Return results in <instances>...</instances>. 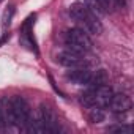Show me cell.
<instances>
[{
	"label": "cell",
	"instance_id": "6da1fadb",
	"mask_svg": "<svg viewBox=\"0 0 134 134\" xmlns=\"http://www.w3.org/2000/svg\"><path fill=\"white\" fill-rule=\"evenodd\" d=\"M70 14L74 21L84 25V30L90 35H101L103 25L95 14H92L84 3H73L70 7Z\"/></svg>",
	"mask_w": 134,
	"mask_h": 134
},
{
	"label": "cell",
	"instance_id": "7a4b0ae2",
	"mask_svg": "<svg viewBox=\"0 0 134 134\" xmlns=\"http://www.w3.org/2000/svg\"><path fill=\"white\" fill-rule=\"evenodd\" d=\"M112 95H114V90L106 84L99 87H90V90L81 95V103L88 109L90 107H107Z\"/></svg>",
	"mask_w": 134,
	"mask_h": 134
},
{
	"label": "cell",
	"instance_id": "3957f363",
	"mask_svg": "<svg viewBox=\"0 0 134 134\" xmlns=\"http://www.w3.org/2000/svg\"><path fill=\"white\" fill-rule=\"evenodd\" d=\"M65 40H66L68 51H73V52H77V54L88 52V51H92V46H93L92 40L87 35V32L81 30V29H71V30H68L66 35H65Z\"/></svg>",
	"mask_w": 134,
	"mask_h": 134
},
{
	"label": "cell",
	"instance_id": "277c9868",
	"mask_svg": "<svg viewBox=\"0 0 134 134\" xmlns=\"http://www.w3.org/2000/svg\"><path fill=\"white\" fill-rule=\"evenodd\" d=\"M57 62L65 68H88V62L82 57V54L73 52V51H63L57 55Z\"/></svg>",
	"mask_w": 134,
	"mask_h": 134
},
{
	"label": "cell",
	"instance_id": "5b68a950",
	"mask_svg": "<svg viewBox=\"0 0 134 134\" xmlns=\"http://www.w3.org/2000/svg\"><path fill=\"white\" fill-rule=\"evenodd\" d=\"M11 104H13V110H14V117H16V126L24 128L25 123L30 118V107L27 104V101L22 96H13L11 98Z\"/></svg>",
	"mask_w": 134,
	"mask_h": 134
},
{
	"label": "cell",
	"instance_id": "8992f818",
	"mask_svg": "<svg viewBox=\"0 0 134 134\" xmlns=\"http://www.w3.org/2000/svg\"><path fill=\"white\" fill-rule=\"evenodd\" d=\"M35 19H36V14H30V16L24 21V24H22V27H21V44L25 46L27 49L33 51L35 54H38L36 41H35V38H33V35H32V27H33V24H35Z\"/></svg>",
	"mask_w": 134,
	"mask_h": 134
},
{
	"label": "cell",
	"instance_id": "52a82bcc",
	"mask_svg": "<svg viewBox=\"0 0 134 134\" xmlns=\"http://www.w3.org/2000/svg\"><path fill=\"white\" fill-rule=\"evenodd\" d=\"M40 118L43 120V123L46 125L47 128V132L51 134H55V132H60V123H58V118L55 115V112L47 106V104H41L40 106Z\"/></svg>",
	"mask_w": 134,
	"mask_h": 134
},
{
	"label": "cell",
	"instance_id": "ba28073f",
	"mask_svg": "<svg viewBox=\"0 0 134 134\" xmlns=\"http://www.w3.org/2000/svg\"><path fill=\"white\" fill-rule=\"evenodd\" d=\"M107 106H109L114 112L121 114V112H126V110H129V109L132 107V101H131V98H129L128 95H125V93H117V95L114 93Z\"/></svg>",
	"mask_w": 134,
	"mask_h": 134
},
{
	"label": "cell",
	"instance_id": "9c48e42d",
	"mask_svg": "<svg viewBox=\"0 0 134 134\" xmlns=\"http://www.w3.org/2000/svg\"><path fill=\"white\" fill-rule=\"evenodd\" d=\"M90 76H92V71L88 68H73V71L66 73L65 77L76 85H87L90 81Z\"/></svg>",
	"mask_w": 134,
	"mask_h": 134
},
{
	"label": "cell",
	"instance_id": "30bf717a",
	"mask_svg": "<svg viewBox=\"0 0 134 134\" xmlns=\"http://www.w3.org/2000/svg\"><path fill=\"white\" fill-rule=\"evenodd\" d=\"M0 109H2L5 123H7L8 126H16V117H14V110H13L11 99L3 98V99H2V107H0Z\"/></svg>",
	"mask_w": 134,
	"mask_h": 134
},
{
	"label": "cell",
	"instance_id": "8fae6325",
	"mask_svg": "<svg viewBox=\"0 0 134 134\" xmlns=\"http://www.w3.org/2000/svg\"><path fill=\"white\" fill-rule=\"evenodd\" d=\"M107 73L104 70H98V71H92V76H90V81H88V87H99V85H104L107 84Z\"/></svg>",
	"mask_w": 134,
	"mask_h": 134
},
{
	"label": "cell",
	"instance_id": "7c38bea8",
	"mask_svg": "<svg viewBox=\"0 0 134 134\" xmlns=\"http://www.w3.org/2000/svg\"><path fill=\"white\" fill-rule=\"evenodd\" d=\"M82 3H84V5H85V8H87L92 14H95L96 18H99V16L106 14L104 7L98 2V0H82Z\"/></svg>",
	"mask_w": 134,
	"mask_h": 134
},
{
	"label": "cell",
	"instance_id": "4fadbf2b",
	"mask_svg": "<svg viewBox=\"0 0 134 134\" xmlns=\"http://www.w3.org/2000/svg\"><path fill=\"white\" fill-rule=\"evenodd\" d=\"M88 118L92 123H103L106 120V112L103 110V107H90Z\"/></svg>",
	"mask_w": 134,
	"mask_h": 134
},
{
	"label": "cell",
	"instance_id": "5bb4252c",
	"mask_svg": "<svg viewBox=\"0 0 134 134\" xmlns=\"http://www.w3.org/2000/svg\"><path fill=\"white\" fill-rule=\"evenodd\" d=\"M13 16H14V7L13 5H8L3 11V16H2V25L3 27H8L13 21Z\"/></svg>",
	"mask_w": 134,
	"mask_h": 134
},
{
	"label": "cell",
	"instance_id": "9a60e30c",
	"mask_svg": "<svg viewBox=\"0 0 134 134\" xmlns=\"http://www.w3.org/2000/svg\"><path fill=\"white\" fill-rule=\"evenodd\" d=\"M109 132H121V134H131L132 132V128L129 125H121V126H112V128H107Z\"/></svg>",
	"mask_w": 134,
	"mask_h": 134
},
{
	"label": "cell",
	"instance_id": "2e32d148",
	"mask_svg": "<svg viewBox=\"0 0 134 134\" xmlns=\"http://www.w3.org/2000/svg\"><path fill=\"white\" fill-rule=\"evenodd\" d=\"M7 126V123H5V118H3V114H2V109H0V129H3Z\"/></svg>",
	"mask_w": 134,
	"mask_h": 134
},
{
	"label": "cell",
	"instance_id": "e0dca14e",
	"mask_svg": "<svg viewBox=\"0 0 134 134\" xmlns=\"http://www.w3.org/2000/svg\"><path fill=\"white\" fill-rule=\"evenodd\" d=\"M114 3L118 7V8H123L126 5V0H114Z\"/></svg>",
	"mask_w": 134,
	"mask_h": 134
},
{
	"label": "cell",
	"instance_id": "ac0fdd59",
	"mask_svg": "<svg viewBox=\"0 0 134 134\" xmlns=\"http://www.w3.org/2000/svg\"><path fill=\"white\" fill-rule=\"evenodd\" d=\"M98 2H99L103 7H104V10H106V11L109 10V0H98Z\"/></svg>",
	"mask_w": 134,
	"mask_h": 134
},
{
	"label": "cell",
	"instance_id": "d6986e66",
	"mask_svg": "<svg viewBox=\"0 0 134 134\" xmlns=\"http://www.w3.org/2000/svg\"><path fill=\"white\" fill-rule=\"evenodd\" d=\"M0 2H3V0H0Z\"/></svg>",
	"mask_w": 134,
	"mask_h": 134
}]
</instances>
